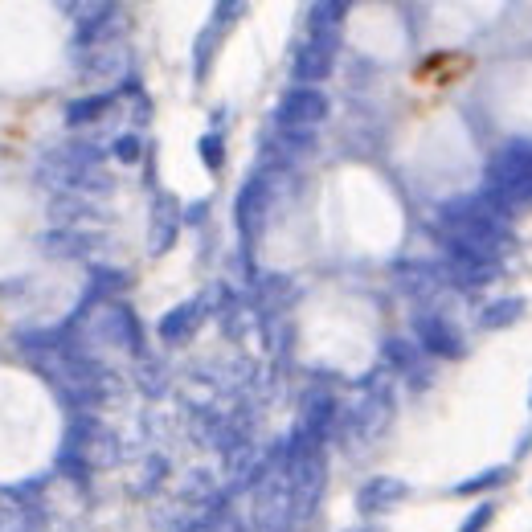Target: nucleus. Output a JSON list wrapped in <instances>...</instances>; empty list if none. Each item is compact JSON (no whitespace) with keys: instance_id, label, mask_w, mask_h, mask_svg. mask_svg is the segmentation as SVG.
Instances as JSON below:
<instances>
[{"instance_id":"obj_7","label":"nucleus","mask_w":532,"mask_h":532,"mask_svg":"<svg viewBox=\"0 0 532 532\" xmlns=\"http://www.w3.org/2000/svg\"><path fill=\"white\" fill-rule=\"evenodd\" d=\"M266 205H271V176H266V172H254L250 181L242 185L238 201H234L238 230H242V238H246V242H250V238H258L262 217H266Z\"/></svg>"},{"instance_id":"obj_4","label":"nucleus","mask_w":532,"mask_h":532,"mask_svg":"<svg viewBox=\"0 0 532 532\" xmlns=\"http://www.w3.org/2000/svg\"><path fill=\"white\" fill-rule=\"evenodd\" d=\"M324 119H328V99L316 86H291L275 111V123L287 131H316Z\"/></svg>"},{"instance_id":"obj_24","label":"nucleus","mask_w":532,"mask_h":532,"mask_svg":"<svg viewBox=\"0 0 532 532\" xmlns=\"http://www.w3.org/2000/svg\"><path fill=\"white\" fill-rule=\"evenodd\" d=\"M242 13V5H213V25H230Z\"/></svg>"},{"instance_id":"obj_17","label":"nucleus","mask_w":532,"mask_h":532,"mask_svg":"<svg viewBox=\"0 0 532 532\" xmlns=\"http://www.w3.org/2000/svg\"><path fill=\"white\" fill-rule=\"evenodd\" d=\"M381 357H385V365H393L397 373H406V377H414L418 373V344H410V340H385L381 344Z\"/></svg>"},{"instance_id":"obj_13","label":"nucleus","mask_w":532,"mask_h":532,"mask_svg":"<svg viewBox=\"0 0 532 532\" xmlns=\"http://www.w3.org/2000/svg\"><path fill=\"white\" fill-rule=\"evenodd\" d=\"M0 532H37V508L0 487Z\"/></svg>"},{"instance_id":"obj_14","label":"nucleus","mask_w":532,"mask_h":532,"mask_svg":"<svg viewBox=\"0 0 532 532\" xmlns=\"http://www.w3.org/2000/svg\"><path fill=\"white\" fill-rule=\"evenodd\" d=\"M115 107V91H103V95H86V99H74L66 107V123L70 127H82V123H95L99 115H107Z\"/></svg>"},{"instance_id":"obj_6","label":"nucleus","mask_w":532,"mask_h":532,"mask_svg":"<svg viewBox=\"0 0 532 532\" xmlns=\"http://www.w3.org/2000/svg\"><path fill=\"white\" fill-rule=\"evenodd\" d=\"M414 340H418V348L422 352H430V357H451V361H459L463 357V340H459V332L447 324V316H438V312H418L414 316Z\"/></svg>"},{"instance_id":"obj_20","label":"nucleus","mask_w":532,"mask_h":532,"mask_svg":"<svg viewBox=\"0 0 532 532\" xmlns=\"http://www.w3.org/2000/svg\"><path fill=\"white\" fill-rule=\"evenodd\" d=\"M201 164L209 168V172H217L221 164H226V144H221V136H217V131H209V136H201Z\"/></svg>"},{"instance_id":"obj_16","label":"nucleus","mask_w":532,"mask_h":532,"mask_svg":"<svg viewBox=\"0 0 532 532\" xmlns=\"http://www.w3.org/2000/svg\"><path fill=\"white\" fill-rule=\"evenodd\" d=\"M176 226H181V213H176V201L172 197H160L156 201V234H152V250L164 254L176 238Z\"/></svg>"},{"instance_id":"obj_9","label":"nucleus","mask_w":532,"mask_h":532,"mask_svg":"<svg viewBox=\"0 0 532 532\" xmlns=\"http://www.w3.org/2000/svg\"><path fill=\"white\" fill-rule=\"evenodd\" d=\"M447 250V275L463 287H483L500 275V262L496 258H483V254H471V250H459V246H442Z\"/></svg>"},{"instance_id":"obj_12","label":"nucleus","mask_w":532,"mask_h":532,"mask_svg":"<svg viewBox=\"0 0 532 532\" xmlns=\"http://www.w3.org/2000/svg\"><path fill=\"white\" fill-rule=\"evenodd\" d=\"M197 324H201V299H189V303H181V307H172V312L156 324V332H160L164 344H181V340L193 336Z\"/></svg>"},{"instance_id":"obj_11","label":"nucleus","mask_w":532,"mask_h":532,"mask_svg":"<svg viewBox=\"0 0 532 532\" xmlns=\"http://www.w3.org/2000/svg\"><path fill=\"white\" fill-rule=\"evenodd\" d=\"M37 246L46 250V254H54V258H82L86 250H95V246H99V234H86V230H62V226H54L50 234H41V238H37Z\"/></svg>"},{"instance_id":"obj_18","label":"nucleus","mask_w":532,"mask_h":532,"mask_svg":"<svg viewBox=\"0 0 532 532\" xmlns=\"http://www.w3.org/2000/svg\"><path fill=\"white\" fill-rule=\"evenodd\" d=\"M348 17V5H340V0H332V5H312L307 9V33H340Z\"/></svg>"},{"instance_id":"obj_10","label":"nucleus","mask_w":532,"mask_h":532,"mask_svg":"<svg viewBox=\"0 0 532 532\" xmlns=\"http://www.w3.org/2000/svg\"><path fill=\"white\" fill-rule=\"evenodd\" d=\"M103 332L111 336V344H123L127 352H140L144 348L140 324H136V316H131L127 303H107L103 307Z\"/></svg>"},{"instance_id":"obj_22","label":"nucleus","mask_w":532,"mask_h":532,"mask_svg":"<svg viewBox=\"0 0 532 532\" xmlns=\"http://www.w3.org/2000/svg\"><path fill=\"white\" fill-rule=\"evenodd\" d=\"M492 516H496V504H479V508L459 524V532H483L487 524H492Z\"/></svg>"},{"instance_id":"obj_8","label":"nucleus","mask_w":532,"mask_h":532,"mask_svg":"<svg viewBox=\"0 0 532 532\" xmlns=\"http://www.w3.org/2000/svg\"><path fill=\"white\" fill-rule=\"evenodd\" d=\"M410 500V483L397 479V475H373L361 492H357V508L365 516H377V512H393L397 504Z\"/></svg>"},{"instance_id":"obj_5","label":"nucleus","mask_w":532,"mask_h":532,"mask_svg":"<svg viewBox=\"0 0 532 532\" xmlns=\"http://www.w3.org/2000/svg\"><path fill=\"white\" fill-rule=\"evenodd\" d=\"M336 50H340V33H307V41L291 58V74L295 82H324L336 66Z\"/></svg>"},{"instance_id":"obj_23","label":"nucleus","mask_w":532,"mask_h":532,"mask_svg":"<svg viewBox=\"0 0 532 532\" xmlns=\"http://www.w3.org/2000/svg\"><path fill=\"white\" fill-rule=\"evenodd\" d=\"M213 41H217V25H209V29L197 37V78H205V66H209V54H213Z\"/></svg>"},{"instance_id":"obj_21","label":"nucleus","mask_w":532,"mask_h":532,"mask_svg":"<svg viewBox=\"0 0 532 532\" xmlns=\"http://www.w3.org/2000/svg\"><path fill=\"white\" fill-rule=\"evenodd\" d=\"M111 156L119 160V164H136L140 156H144V144H140V136H115V144H111Z\"/></svg>"},{"instance_id":"obj_1","label":"nucleus","mask_w":532,"mask_h":532,"mask_svg":"<svg viewBox=\"0 0 532 532\" xmlns=\"http://www.w3.org/2000/svg\"><path fill=\"white\" fill-rule=\"evenodd\" d=\"M508 217L492 197L483 189L479 193H467V197H455L447 205H438V234L447 246H459V250H471V254H483V258H496L504 246H508Z\"/></svg>"},{"instance_id":"obj_2","label":"nucleus","mask_w":532,"mask_h":532,"mask_svg":"<svg viewBox=\"0 0 532 532\" xmlns=\"http://www.w3.org/2000/svg\"><path fill=\"white\" fill-rule=\"evenodd\" d=\"M41 185H54L62 193H99L107 189V172H103V148L99 144H58L37 160Z\"/></svg>"},{"instance_id":"obj_3","label":"nucleus","mask_w":532,"mask_h":532,"mask_svg":"<svg viewBox=\"0 0 532 532\" xmlns=\"http://www.w3.org/2000/svg\"><path fill=\"white\" fill-rule=\"evenodd\" d=\"M483 193L504 213L532 205V140H512L492 156L483 172Z\"/></svg>"},{"instance_id":"obj_15","label":"nucleus","mask_w":532,"mask_h":532,"mask_svg":"<svg viewBox=\"0 0 532 532\" xmlns=\"http://www.w3.org/2000/svg\"><path fill=\"white\" fill-rule=\"evenodd\" d=\"M520 312H524V299H496V303H487L483 312H479V328L483 332H496V328H508V324H516L520 320Z\"/></svg>"},{"instance_id":"obj_19","label":"nucleus","mask_w":532,"mask_h":532,"mask_svg":"<svg viewBox=\"0 0 532 532\" xmlns=\"http://www.w3.org/2000/svg\"><path fill=\"white\" fill-rule=\"evenodd\" d=\"M504 479H508V467H487V471L463 479V483L455 487V492H459V496H475V492H487V487H500Z\"/></svg>"}]
</instances>
